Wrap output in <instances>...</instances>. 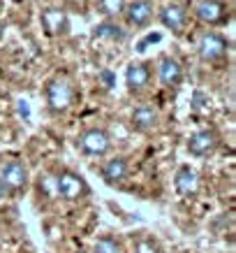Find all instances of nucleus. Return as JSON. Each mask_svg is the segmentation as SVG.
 Returning <instances> with one entry per match:
<instances>
[{
    "instance_id": "f257e3e1",
    "label": "nucleus",
    "mask_w": 236,
    "mask_h": 253,
    "mask_svg": "<svg viewBox=\"0 0 236 253\" xmlns=\"http://www.w3.org/2000/svg\"><path fill=\"white\" fill-rule=\"evenodd\" d=\"M74 100V91H72V84H69L65 77H56L49 82L46 86V102L54 112H65V109L72 105Z\"/></svg>"
},
{
    "instance_id": "f03ea898",
    "label": "nucleus",
    "mask_w": 236,
    "mask_h": 253,
    "mask_svg": "<svg viewBox=\"0 0 236 253\" xmlns=\"http://www.w3.org/2000/svg\"><path fill=\"white\" fill-rule=\"evenodd\" d=\"M197 49H199V58L202 61L215 63V61H220V58H225V54H227V49H229V42L222 38L220 33H206L199 40Z\"/></svg>"
},
{
    "instance_id": "7ed1b4c3",
    "label": "nucleus",
    "mask_w": 236,
    "mask_h": 253,
    "mask_svg": "<svg viewBox=\"0 0 236 253\" xmlns=\"http://www.w3.org/2000/svg\"><path fill=\"white\" fill-rule=\"evenodd\" d=\"M79 146L88 156H104L111 149V137L104 130H100V128H91V130H86L79 137Z\"/></svg>"
},
{
    "instance_id": "20e7f679",
    "label": "nucleus",
    "mask_w": 236,
    "mask_h": 253,
    "mask_svg": "<svg viewBox=\"0 0 236 253\" xmlns=\"http://www.w3.org/2000/svg\"><path fill=\"white\" fill-rule=\"evenodd\" d=\"M56 188L61 193V198H65V200H79V198H84V195H88L86 181L79 174H74V172H63L58 176V181H56Z\"/></svg>"
},
{
    "instance_id": "39448f33",
    "label": "nucleus",
    "mask_w": 236,
    "mask_h": 253,
    "mask_svg": "<svg viewBox=\"0 0 236 253\" xmlns=\"http://www.w3.org/2000/svg\"><path fill=\"white\" fill-rule=\"evenodd\" d=\"M197 16L208 26H220L227 21V5L222 0H202L197 5Z\"/></svg>"
},
{
    "instance_id": "423d86ee",
    "label": "nucleus",
    "mask_w": 236,
    "mask_h": 253,
    "mask_svg": "<svg viewBox=\"0 0 236 253\" xmlns=\"http://www.w3.org/2000/svg\"><path fill=\"white\" fill-rule=\"evenodd\" d=\"M0 179H2V184L7 186V191H21V188H26V184H28V169H26L23 163L12 161L2 168Z\"/></svg>"
},
{
    "instance_id": "0eeeda50",
    "label": "nucleus",
    "mask_w": 236,
    "mask_h": 253,
    "mask_svg": "<svg viewBox=\"0 0 236 253\" xmlns=\"http://www.w3.org/2000/svg\"><path fill=\"white\" fill-rule=\"evenodd\" d=\"M218 146V135L213 130H199L188 139V151L192 156H208Z\"/></svg>"
},
{
    "instance_id": "6e6552de",
    "label": "nucleus",
    "mask_w": 236,
    "mask_h": 253,
    "mask_svg": "<svg viewBox=\"0 0 236 253\" xmlns=\"http://www.w3.org/2000/svg\"><path fill=\"white\" fill-rule=\"evenodd\" d=\"M158 75H160L162 86L171 88V86H178V84H181V79H183V68H181V63L176 61V58H171V56H165V58L160 61Z\"/></svg>"
},
{
    "instance_id": "1a4fd4ad",
    "label": "nucleus",
    "mask_w": 236,
    "mask_h": 253,
    "mask_svg": "<svg viewBox=\"0 0 236 253\" xmlns=\"http://www.w3.org/2000/svg\"><path fill=\"white\" fill-rule=\"evenodd\" d=\"M42 26L49 35H65L69 31V21L63 9H46L42 12Z\"/></svg>"
},
{
    "instance_id": "9d476101",
    "label": "nucleus",
    "mask_w": 236,
    "mask_h": 253,
    "mask_svg": "<svg viewBox=\"0 0 236 253\" xmlns=\"http://www.w3.org/2000/svg\"><path fill=\"white\" fill-rule=\"evenodd\" d=\"M160 21L165 28H169L171 33H183L185 21H188V12L181 5H169L160 12Z\"/></svg>"
},
{
    "instance_id": "9b49d317",
    "label": "nucleus",
    "mask_w": 236,
    "mask_h": 253,
    "mask_svg": "<svg viewBox=\"0 0 236 253\" xmlns=\"http://www.w3.org/2000/svg\"><path fill=\"white\" fill-rule=\"evenodd\" d=\"M176 191L181 193L183 198H190V195H195L199 191V176L192 168L185 165V168L178 169V174H176Z\"/></svg>"
},
{
    "instance_id": "f8f14e48",
    "label": "nucleus",
    "mask_w": 236,
    "mask_h": 253,
    "mask_svg": "<svg viewBox=\"0 0 236 253\" xmlns=\"http://www.w3.org/2000/svg\"><path fill=\"white\" fill-rule=\"evenodd\" d=\"M153 16V5L151 0H135L128 7V21L135 26V28H144L146 23L151 21Z\"/></svg>"
},
{
    "instance_id": "ddd939ff",
    "label": "nucleus",
    "mask_w": 236,
    "mask_h": 253,
    "mask_svg": "<svg viewBox=\"0 0 236 253\" xmlns=\"http://www.w3.org/2000/svg\"><path fill=\"white\" fill-rule=\"evenodd\" d=\"M148 79H151V70L144 63H132L128 68V72H125V82H128V88L132 93L141 91L148 84Z\"/></svg>"
},
{
    "instance_id": "4468645a",
    "label": "nucleus",
    "mask_w": 236,
    "mask_h": 253,
    "mask_svg": "<svg viewBox=\"0 0 236 253\" xmlns=\"http://www.w3.org/2000/svg\"><path fill=\"white\" fill-rule=\"evenodd\" d=\"M155 123H158V112H155L153 107L141 105V107L135 109V114H132V126H135L137 130H141V132L151 130Z\"/></svg>"
},
{
    "instance_id": "2eb2a0df",
    "label": "nucleus",
    "mask_w": 236,
    "mask_h": 253,
    "mask_svg": "<svg viewBox=\"0 0 236 253\" xmlns=\"http://www.w3.org/2000/svg\"><path fill=\"white\" fill-rule=\"evenodd\" d=\"M102 176H104L107 184H121L123 179L128 176V163H125V158H114V161H109L107 165L102 168Z\"/></svg>"
},
{
    "instance_id": "dca6fc26",
    "label": "nucleus",
    "mask_w": 236,
    "mask_h": 253,
    "mask_svg": "<svg viewBox=\"0 0 236 253\" xmlns=\"http://www.w3.org/2000/svg\"><path fill=\"white\" fill-rule=\"evenodd\" d=\"M93 38H98V40H102V38H109V40H123L125 38V33L116 26V23H111V21H104V23H100V26H95V33H93Z\"/></svg>"
},
{
    "instance_id": "f3484780",
    "label": "nucleus",
    "mask_w": 236,
    "mask_h": 253,
    "mask_svg": "<svg viewBox=\"0 0 236 253\" xmlns=\"http://www.w3.org/2000/svg\"><path fill=\"white\" fill-rule=\"evenodd\" d=\"M125 9V0H100V12L104 16H116Z\"/></svg>"
},
{
    "instance_id": "a211bd4d",
    "label": "nucleus",
    "mask_w": 236,
    "mask_h": 253,
    "mask_svg": "<svg viewBox=\"0 0 236 253\" xmlns=\"http://www.w3.org/2000/svg\"><path fill=\"white\" fill-rule=\"evenodd\" d=\"M93 253H121V246H118V242L111 237H102L95 242V246H93Z\"/></svg>"
},
{
    "instance_id": "6ab92c4d",
    "label": "nucleus",
    "mask_w": 236,
    "mask_h": 253,
    "mask_svg": "<svg viewBox=\"0 0 236 253\" xmlns=\"http://www.w3.org/2000/svg\"><path fill=\"white\" fill-rule=\"evenodd\" d=\"M160 40H162L160 33H151V35H146V38L137 44V51H146V46H148V44H155V42H160Z\"/></svg>"
},
{
    "instance_id": "aec40b11",
    "label": "nucleus",
    "mask_w": 236,
    "mask_h": 253,
    "mask_svg": "<svg viewBox=\"0 0 236 253\" xmlns=\"http://www.w3.org/2000/svg\"><path fill=\"white\" fill-rule=\"evenodd\" d=\"M206 105H208V100H206V95L202 91H197L195 95H192V107L197 109V112H204Z\"/></svg>"
},
{
    "instance_id": "412c9836",
    "label": "nucleus",
    "mask_w": 236,
    "mask_h": 253,
    "mask_svg": "<svg viewBox=\"0 0 236 253\" xmlns=\"http://www.w3.org/2000/svg\"><path fill=\"white\" fill-rule=\"evenodd\" d=\"M135 253H160V249L153 244V242H139Z\"/></svg>"
},
{
    "instance_id": "4be33fe9",
    "label": "nucleus",
    "mask_w": 236,
    "mask_h": 253,
    "mask_svg": "<svg viewBox=\"0 0 236 253\" xmlns=\"http://www.w3.org/2000/svg\"><path fill=\"white\" fill-rule=\"evenodd\" d=\"M16 105H19V114H21L23 119H28V116H31V109H28V102H26V100H19Z\"/></svg>"
},
{
    "instance_id": "5701e85b",
    "label": "nucleus",
    "mask_w": 236,
    "mask_h": 253,
    "mask_svg": "<svg viewBox=\"0 0 236 253\" xmlns=\"http://www.w3.org/2000/svg\"><path fill=\"white\" fill-rule=\"evenodd\" d=\"M100 77H102V82L107 84V88H111V86H114V75H111V72H102Z\"/></svg>"
},
{
    "instance_id": "b1692460",
    "label": "nucleus",
    "mask_w": 236,
    "mask_h": 253,
    "mask_svg": "<svg viewBox=\"0 0 236 253\" xmlns=\"http://www.w3.org/2000/svg\"><path fill=\"white\" fill-rule=\"evenodd\" d=\"M5 191H7V186L2 184V179H0V198H5Z\"/></svg>"
},
{
    "instance_id": "393cba45",
    "label": "nucleus",
    "mask_w": 236,
    "mask_h": 253,
    "mask_svg": "<svg viewBox=\"0 0 236 253\" xmlns=\"http://www.w3.org/2000/svg\"><path fill=\"white\" fill-rule=\"evenodd\" d=\"M0 93H2V88H0Z\"/></svg>"
}]
</instances>
